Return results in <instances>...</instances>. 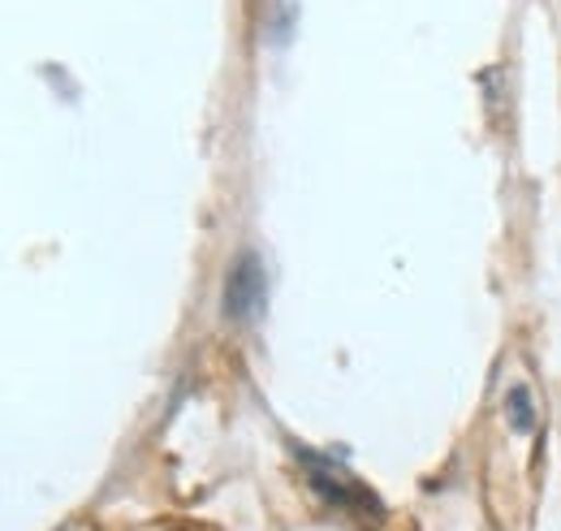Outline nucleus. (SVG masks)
<instances>
[{
	"mask_svg": "<svg viewBox=\"0 0 561 531\" xmlns=\"http://www.w3.org/2000/svg\"><path fill=\"white\" fill-rule=\"evenodd\" d=\"M298 463H302V471H307L311 488H316V493H320L329 506L380 519V501L371 497V488H363V484H358V479H354V475L342 463H333V459H320V454H311V450H298Z\"/></svg>",
	"mask_w": 561,
	"mask_h": 531,
	"instance_id": "obj_1",
	"label": "nucleus"
},
{
	"mask_svg": "<svg viewBox=\"0 0 561 531\" xmlns=\"http://www.w3.org/2000/svg\"><path fill=\"white\" fill-rule=\"evenodd\" d=\"M268 307V272L255 251H238V260L225 276V298L220 312L229 325H251L260 320V312Z\"/></svg>",
	"mask_w": 561,
	"mask_h": 531,
	"instance_id": "obj_2",
	"label": "nucleus"
},
{
	"mask_svg": "<svg viewBox=\"0 0 561 531\" xmlns=\"http://www.w3.org/2000/svg\"><path fill=\"white\" fill-rule=\"evenodd\" d=\"M505 419H510V428H514L518 437H527V432L536 428V406H531V394H527V389H510V394H505Z\"/></svg>",
	"mask_w": 561,
	"mask_h": 531,
	"instance_id": "obj_3",
	"label": "nucleus"
}]
</instances>
